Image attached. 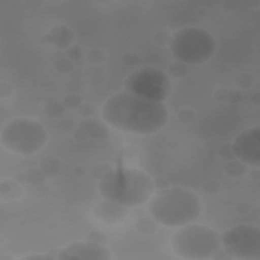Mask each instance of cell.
<instances>
[{"mask_svg":"<svg viewBox=\"0 0 260 260\" xmlns=\"http://www.w3.org/2000/svg\"><path fill=\"white\" fill-rule=\"evenodd\" d=\"M102 115L112 128L136 135L154 134L169 121V111L164 103L149 102L125 90L106 101Z\"/></svg>","mask_w":260,"mask_h":260,"instance_id":"cell-1","label":"cell"},{"mask_svg":"<svg viewBox=\"0 0 260 260\" xmlns=\"http://www.w3.org/2000/svg\"><path fill=\"white\" fill-rule=\"evenodd\" d=\"M154 191V182L141 170L118 167L108 172L99 184L104 199L128 208L147 202Z\"/></svg>","mask_w":260,"mask_h":260,"instance_id":"cell-2","label":"cell"},{"mask_svg":"<svg viewBox=\"0 0 260 260\" xmlns=\"http://www.w3.org/2000/svg\"><path fill=\"white\" fill-rule=\"evenodd\" d=\"M151 218L166 226H183L193 222L200 214L199 197L186 188L170 187L152 194L148 200Z\"/></svg>","mask_w":260,"mask_h":260,"instance_id":"cell-3","label":"cell"},{"mask_svg":"<svg viewBox=\"0 0 260 260\" xmlns=\"http://www.w3.org/2000/svg\"><path fill=\"white\" fill-rule=\"evenodd\" d=\"M171 247L180 258L207 260L221 248L220 235L206 225L188 223L172 235Z\"/></svg>","mask_w":260,"mask_h":260,"instance_id":"cell-4","label":"cell"},{"mask_svg":"<svg viewBox=\"0 0 260 260\" xmlns=\"http://www.w3.org/2000/svg\"><path fill=\"white\" fill-rule=\"evenodd\" d=\"M169 47L176 60L187 65H201L211 59L215 50L214 38L204 28L189 26L175 31Z\"/></svg>","mask_w":260,"mask_h":260,"instance_id":"cell-5","label":"cell"},{"mask_svg":"<svg viewBox=\"0 0 260 260\" xmlns=\"http://www.w3.org/2000/svg\"><path fill=\"white\" fill-rule=\"evenodd\" d=\"M0 138L3 146L9 151L29 155L45 146L49 134L41 123L21 117L6 123L1 130Z\"/></svg>","mask_w":260,"mask_h":260,"instance_id":"cell-6","label":"cell"},{"mask_svg":"<svg viewBox=\"0 0 260 260\" xmlns=\"http://www.w3.org/2000/svg\"><path fill=\"white\" fill-rule=\"evenodd\" d=\"M124 89L143 100L164 103L172 92V82L166 72L148 66L133 71L126 78Z\"/></svg>","mask_w":260,"mask_h":260,"instance_id":"cell-7","label":"cell"},{"mask_svg":"<svg viewBox=\"0 0 260 260\" xmlns=\"http://www.w3.org/2000/svg\"><path fill=\"white\" fill-rule=\"evenodd\" d=\"M221 249L231 259H260V230L250 224L233 226L220 235Z\"/></svg>","mask_w":260,"mask_h":260,"instance_id":"cell-8","label":"cell"},{"mask_svg":"<svg viewBox=\"0 0 260 260\" xmlns=\"http://www.w3.org/2000/svg\"><path fill=\"white\" fill-rule=\"evenodd\" d=\"M235 155L243 162L258 168L260 166V127H250L241 132L232 145Z\"/></svg>","mask_w":260,"mask_h":260,"instance_id":"cell-9","label":"cell"},{"mask_svg":"<svg viewBox=\"0 0 260 260\" xmlns=\"http://www.w3.org/2000/svg\"><path fill=\"white\" fill-rule=\"evenodd\" d=\"M110 251L95 242H74L58 251L56 259L81 260H110Z\"/></svg>","mask_w":260,"mask_h":260,"instance_id":"cell-10","label":"cell"},{"mask_svg":"<svg viewBox=\"0 0 260 260\" xmlns=\"http://www.w3.org/2000/svg\"><path fill=\"white\" fill-rule=\"evenodd\" d=\"M94 218L109 225L119 224L125 220L129 214V208L113 201L104 199L98 202L91 210Z\"/></svg>","mask_w":260,"mask_h":260,"instance_id":"cell-11","label":"cell"},{"mask_svg":"<svg viewBox=\"0 0 260 260\" xmlns=\"http://www.w3.org/2000/svg\"><path fill=\"white\" fill-rule=\"evenodd\" d=\"M22 259H55L54 256L48 255H28L23 257Z\"/></svg>","mask_w":260,"mask_h":260,"instance_id":"cell-12","label":"cell"}]
</instances>
